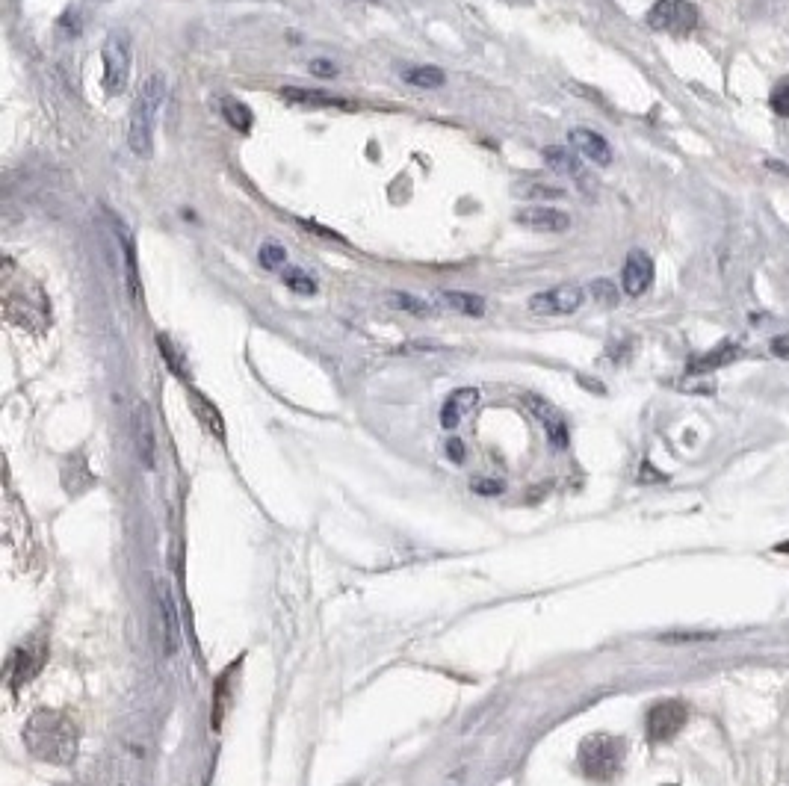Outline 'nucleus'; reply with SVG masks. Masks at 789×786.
Instances as JSON below:
<instances>
[{
	"label": "nucleus",
	"mask_w": 789,
	"mask_h": 786,
	"mask_svg": "<svg viewBox=\"0 0 789 786\" xmlns=\"http://www.w3.org/2000/svg\"><path fill=\"white\" fill-rule=\"evenodd\" d=\"M739 355H742V349H739L736 343H722L719 349H713V352L695 358V361L689 364V373H710V370H719L724 364L736 361Z\"/></svg>",
	"instance_id": "obj_20"
},
{
	"label": "nucleus",
	"mask_w": 789,
	"mask_h": 786,
	"mask_svg": "<svg viewBox=\"0 0 789 786\" xmlns=\"http://www.w3.org/2000/svg\"><path fill=\"white\" fill-rule=\"evenodd\" d=\"M104 60V89L107 95H122L131 80V39L125 30H116L101 45Z\"/></svg>",
	"instance_id": "obj_4"
},
{
	"label": "nucleus",
	"mask_w": 789,
	"mask_h": 786,
	"mask_svg": "<svg viewBox=\"0 0 789 786\" xmlns=\"http://www.w3.org/2000/svg\"><path fill=\"white\" fill-rule=\"evenodd\" d=\"M544 163L556 172V175H568V178H580L583 175V163L580 157L565 148V145H550L544 148Z\"/></svg>",
	"instance_id": "obj_17"
},
{
	"label": "nucleus",
	"mask_w": 789,
	"mask_h": 786,
	"mask_svg": "<svg viewBox=\"0 0 789 786\" xmlns=\"http://www.w3.org/2000/svg\"><path fill=\"white\" fill-rule=\"evenodd\" d=\"M654 284V261L651 255L645 252H630L627 255V263H624V272H621V287L627 296L639 299L651 290Z\"/></svg>",
	"instance_id": "obj_12"
},
{
	"label": "nucleus",
	"mask_w": 789,
	"mask_h": 786,
	"mask_svg": "<svg viewBox=\"0 0 789 786\" xmlns=\"http://www.w3.org/2000/svg\"><path fill=\"white\" fill-rule=\"evenodd\" d=\"M769 104H772V110L778 113V116H784V119H789V77H784L775 89H772V95H769Z\"/></svg>",
	"instance_id": "obj_29"
},
{
	"label": "nucleus",
	"mask_w": 789,
	"mask_h": 786,
	"mask_svg": "<svg viewBox=\"0 0 789 786\" xmlns=\"http://www.w3.org/2000/svg\"><path fill=\"white\" fill-rule=\"evenodd\" d=\"M258 261H261L263 269L281 272V269L287 266V252H284V246H278V243H263L261 252H258Z\"/></svg>",
	"instance_id": "obj_27"
},
{
	"label": "nucleus",
	"mask_w": 789,
	"mask_h": 786,
	"mask_svg": "<svg viewBox=\"0 0 789 786\" xmlns=\"http://www.w3.org/2000/svg\"><path fill=\"white\" fill-rule=\"evenodd\" d=\"M775 550H778V553H789V541H784V544H778Z\"/></svg>",
	"instance_id": "obj_34"
},
{
	"label": "nucleus",
	"mask_w": 789,
	"mask_h": 786,
	"mask_svg": "<svg viewBox=\"0 0 789 786\" xmlns=\"http://www.w3.org/2000/svg\"><path fill=\"white\" fill-rule=\"evenodd\" d=\"M219 110H222L225 122H228V125H231V128H234L237 133L252 131V125H255V116H252L249 104H243L240 98H234V95H222V98H219Z\"/></svg>",
	"instance_id": "obj_19"
},
{
	"label": "nucleus",
	"mask_w": 789,
	"mask_h": 786,
	"mask_svg": "<svg viewBox=\"0 0 789 786\" xmlns=\"http://www.w3.org/2000/svg\"><path fill=\"white\" fill-rule=\"evenodd\" d=\"M526 408L532 411V417L544 426L547 438L556 444V447H568V420L562 417V411L556 405H550L547 399L535 396V393H526L524 396Z\"/></svg>",
	"instance_id": "obj_11"
},
{
	"label": "nucleus",
	"mask_w": 789,
	"mask_h": 786,
	"mask_svg": "<svg viewBox=\"0 0 789 786\" xmlns=\"http://www.w3.org/2000/svg\"><path fill=\"white\" fill-rule=\"evenodd\" d=\"M281 98L290 101V104H299V107H334V110H352L355 104L352 101H343L331 92H323V89H299V86H284L281 89Z\"/></svg>",
	"instance_id": "obj_13"
},
{
	"label": "nucleus",
	"mask_w": 789,
	"mask_h": 786,
	"mask_svg": "<svg viewBox=\"0 0 789 786\" xmlns=\"http://www.w3.org/2000/svg\"><path fill=\"white\" fill-rule=\"evenodd\" d=\"M187 396H190L193 414L201 420V426L222 441V438H225V423H222V414L216 411V405H213L204 393H198L196 388H187Z\"/></svg>",
	"instance_id": "obj_16"
},
{
	"label": "nucleus",
	"mask_w": 789,
	"mask_h": 786,
	"mask_svg": "<svg viewBox=\"0 0 789 786\" xmlns=\"http://www.w3.org/2000/svg\"><path fill=\"white\" fill-rule=\"evenodd\" d=\"M388 302H391V308L408 311V314H414V317H432V314H435V308H429L423 299H417V296H411V293H391Z\"/></svg>",
	"instance_id": "obj_24"
},
{
	"label": "nucleus",
	"mask_w": 789,
	"mask_h": 786,
	"mask_svg": "<svg viewBox=\"0 0 789 786\" xmlns=\"http://www.w3.org/2000/svg\"><path fill=\"white\" fill-rule=\"evenodd\" d=\"M157 346H160V355H163V361L172 367V373H175L178 379H187V373H184V364H181V352L175 349V343H172L166 334H157Z\"/></svg>",
	"instance_id": "obj_28"
},
{
	"label": "nucleus",
	"mask_w": 789,
	"mask_h": 786,
	"mask_svg": "<svg viewBox=\"0 0 789 786\" xmlns=\"http://www.w3.org/2000/svg\"><path fill=\"white\" fill-rule=\"evenodd\" d=\"M122 240H125V266H128V290H131L133 302H139V272H136V246L128 237V231L122 228Z\"/></svg>",
	"instance_id": "obj_26"
},
{
	"label": "nucleus",
	"mask_w": 789,
	"mask_h": 786,
	"mask_svg": "<svg viewBox=\"0 0 789 786\" xmlns=\"http://www.w3.org/2000/svg\"><path fill=\"white\" fill-rule=\"evenodd\" d=\"M698 18V6L689 0H657L645 15L651 30L668 36H689L698 27Z\"/></svg>",
	"instance_id": "obj_5"
},
{
	"label": "nucleus",
	"mask_w": 789,
	"mask_h": 786,
	"mask_svg": "<svg viewBox=\"0 0 789 786\" xmlns=\"http://www.w3.org/2000/svg\"><path fill=\"white\" fill-rule=\"evenodd\" d=\"M444 305H450L453 311H459L464 317H482L485 314V299L482 296H473V293H464V290H447L441 293Z\"/></svg>",
	"instance_id": "obj_22"
},
{
	"label": "nucleus",
	"mask_w": 789,
	"mask_h": 786,
	"mask_svg": "<svg viewBox=\"0 0 789 786\" xmlns=\"http://www.w3.org/2000/svg\"><path fill=\"white\" fill-rule=\"evenodd\" d=\"M24 745L42 763L68 766L80 751V727L68 713L36 710L24 724Z\"/></svg>",
	"instance_id": "obj_1"
},
{
	"label": "nucleus",
	"mask_w": 789,
	"mask_h": 786,
	"mask_svg": "<svg viewBox=\"0 0 789 786\" xmlns=\"http://www.w3.org/2000/svg\"><path fill=\"white\" fill-rule=\"evenodd\" d=\"M447 456L456 461V464L464 461V444H461L459 438H450V441H447Z\"/></svg>",
	"instance_id": "obj_32"
},
{
	"label": "nucleus",
	"mask_w": 789,
	"mask_h": 786,
	"mask_svg": "<svg viewBox=\"0 0 789 786\" xmlns=\"http://www.w3.org/2000/svg\"><path fill=\"white\" fill-rule=\"evenodd\" d=\"M154 603H157V621H160V645L163 654L172 656L178 651V612L169 586L163 580H154Z\"/></svg>",
	"instance_id": "obj_10"
},
{
	"label": "nucleus",
	"mask_w": 789,
	"mask_h": 786,
	"mask_svg": "<svg viewBox=\"0 0 789 786\" xmlns=\"http://www.w3.org/2000/svg\"><path fill=\"white\" fill-rule=\"evenodd\" d=\"M402 80L408 86H414V89H426L429 92V89H441L447 83V74H444V68L438 66H414L402 71Z\"/></svg>",
	"instance_id": "obj_21"
},
{
	"label": "nucleus",
	"mask_w": 789,
	"mask_h": 786,
	"mask_svg": "<svg viewBox=\"0 0 789 786\" xmlns=\"http://www.w3.org/2000/svg\"><path fill=\"white\" fill-rule=\"evenodd\" d=\"M281 281H284L287 290H293L299 296H314L317 293V281L302 266H284L281 269Z\"/></svg>",
	"instance_id": "obj_23"
},
{
	"label": "nucleus",
	"mask_w": 789,
	"mask_h": 786,
	"mask_svg": "<svg viewBox=\"0 0 789 786\" xmlns=\"http://www.w3.org/2000/svg\"><path fill=\"white\" fill-rule=\"evenodd\" d=\"M586 302V290L577 284H559L550 290H541L529 299V311L538 317H565L580 311Z\"/></svg>",
	"instance_id": "obj_6"
},
{
	"label": "nucleus",
	"mask_w": 789,
	"mask_h": 786,
	"mask_svg": "<svg viewBox=\"0 0 789 786\" xmlns=\"http://www.w3.org/2000/svg\"><path fill=\"white\" fill-rule=\"evenodd\" d=\"M689 719V710L686 704L680 701H662L657 707H651L648 713V739L651 742H668L674 739Z\"/></svg>",
	"instance_id": "obj_7"
},
{
	"label": "nucleus",
	"mask_w": 789,
	"mask_h": 786,
	"mask_svg": "<svg viewBox=\"0 0 789 786\" xmlns=\"http://www.w3.org/2000/svg\"><path fill=\"white\" fill-rule=\"evenodd\" d=\"M515 222L526 231H535V234H562L571 228V216L559 207H550V204H532V207L518 210Z\"/></svg>",
	"instance_id": "obj_8"
},
{
	"label": "nucleus",
	"mask_w": 789,
	"mask_h": 786,
	"mask_svg": "<svg viewBox=\"0 0 789 786\" xmlns=\"http://www.w3.org/2000/svg\"><path fill=\"white\" fill-rule=\"evenodd\" d=\"M133 432H136L139 459L145 461V467H154V429H151V417L145 405H139L133 414Z\"/></svg>",
	"instance_id": "obj_18"
},
{
	"label": "nucleus",
	"mask_w": 789,
	"mask_h": 786,
	"mask_svg": "<svg viewBox=\"0 0 789 786\" xmlns=\"http://www.w3.org/2000/svg\"><path fill=\"white\" fill-rule=\"evenodd\" d=\"M166 101V77L160 71H151L139 95L131 107V125H128V142L136 157H151L154 154V128H157V113Z\"/></svg>",
	"instance_id": "obj_2"
},
{
	"label": "nucleus",
	"mask_w": 789,
	"mask_h": 786,
	"mask_svg": "<svg viewBox=\"0 0 789 786\" xmlns=\"http://www.w3.org/2000/svg\"><path fill=\"white\" fill-rule=\"evenodd\" d=\"M45 656H48L45 642H27V645H21V648L12 654V659H9V668H6V680H9V686H12V689H18L21 683L33 680V677L42 671V665H45Z\"/></svg>",
	"instance_id": "obj_9"
},
{
	"label": "nucleus",
	"mask_w": 789,
	"mask_h": 786,
	"mask_svg": "<svg viewBox=\"0 0 789 786\" xmlns=\"http://www.w3.org/2000/svg\"><path fill=\"white\" fill-rule=\"evenodd\" d=\"M772 352H775L778 358H789V337H775V340H772Z\"/></svg>",
	"instance_id": "obj_33"
},
{
	"label": "nucleus",
	"mask_w": 789,
	"mask_h": 786,
	"mask_svg": "<svg viewBox=\"0 0 789 786\" xmlns=\"http://www.w3.org/2000/svg\"><path fill=\"white\" fill-rule=\"evenodd\" d=\"M311 74L314 77H337V66L331 60H311Z\"/></svg>",
	"instance_id": "obj_30"
},
{
	"label": "nucleus",
	"mask_w": 789,
	"mask_h": 786,
	"mask_svg": "<svg viewBox=\"0 0 789 786\" xmlns=\"http://www.w3.org/2000/svg\"><path fill=\"white\" fill-rule=\"evenodd\" d=\"M571 145H574L586 160L597 163V166H609V163H612V148H609V142L597 131L574 128V131H571Z\"/></svg>",
	"instance_id": "obj_14"
},
{
	"label": "nucleus",
	"mask_w": 789,
	"mask_h": 786,
	"mask_svg": "<svg viewBox=\"0 0 789 786\" xmlns=\"http://www.w3.org/2000/svg\"><path fill=\"white\" fill-rule=\"evenodd\" d=\"M479 402V391L476 388H459L456 393L447 396L444 408H441V426L444 429H456L461 423V417Z\"/></svg>",
	"instance_id": "obj_15"
},
{
	"label": "nucleus",
	"mask_w": 789,
	"mask_h": 786,
	"mask_svg": "<svg viewBox=\"0 0 789 786\" xmlns=\"http://www.w3.org/2000/svg\"><path fill=\"white\" fill-rule=\"evenodd\" d=\"M473 491H476V494H500V491H503V482H497V479H476V482H473Z\"/></svg>",
	"instance_id": "obj_31"
},
{
	"label": "nucleus",
	"mask_w": 789,
	"mask_h": 786,
	"mask_svg": "<svg viewBox=\"0 0 789 786\" xmlns=\"http://www.w3.org/2000/svg\"><path fill=\"white\" fill-rule=\"evenodd\" d=\"M580 766L592 781H612L624 763V742L618 736L594 733L580 745Z\"/></svg>",
	"instance_id": "obj_3"
},
{
	"label": "nucleus",
	"mask_w": 789,
	"mask_h": 786,
	"mask_svg": "<svg viewBox=\"0 0 789 786\" xmlns=\"http://www.w3.org/2000/svg\"><path fill=\"white\" fill-rule=\"evenodd\" d=\"M589 293H592V299L597 302V305H606V308H615L618 305V287H615V281H609V278H594L592 284H589Z\"/></svg>",
	"instance_id": "obj_25"
}]
</instances>
